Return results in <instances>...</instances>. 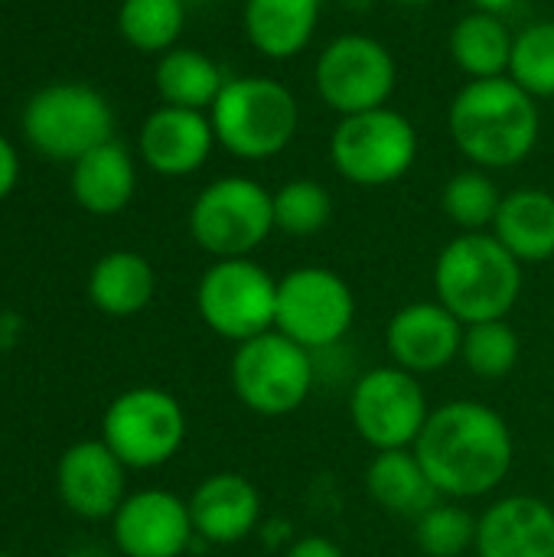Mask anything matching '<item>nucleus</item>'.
I'll return each mask as SVG.
<instances>
[{
    "label": "nucleus",
    "mask_w": 554,
    "mask_h": 557,
    "mask_svg": "<svg viewBox=\"0 0 554 557\" xmlns=\"http://www.w3.org/2000/svg\"><path fill=\"white\" fill-rule=\"evenodd\" d=\"M411 450L434 490L454 503L496 493L516 463L509 421L496 408L470 398H454L434 408Z\"/></svg>",
    "instance_id": "obj_1"
},
{
    "label": "nucleus",
    "mask_w": 554,
    "mask_h": 557,
    "mask_svg": "<svg viewBox=\"0 0 554 557\" xmlns=\"http://www.w3.org/2000/svg\"><path fill=\"white\" fill-rule=\"evenodd\" d=\"M447 127L470 166L509 170L532 157L542 114L526 88L500 75L467 82L447 108Z\"/></svg>",
    "instance_id": "obj_2"
},
{
    "label": "nucleus",
    "mask_w": 554,
    "mask_h": 557,
    "mask_svg": "<svg viewBox=\"0 0 554 557\" xmlns=\"http://www.w3.org/2000/svg\"><path fill=\"white\" fill-rule=\"evenodd\" d=\"M522 268L493 232H460L434 261V300L464 326L506 320L522 297Z\"/></svg>",
    "instance_id": "obj_3"
},
{
    "label": "nucleus",
    "mask_w": 554,
    "mask_h": 557,
    "mask_svg": "<svg viewBox=\"0 0 554 557\" xmlns=\"http://www.w3.org/2000/svg\"><path fill=\"white\" fill-rule=\"evenodd\" d=\"M216 144L238 160H271L291 147L300 127V104L294 91L268 75L225 78L209 108Z\"/></svg>",
    "instance_id": "obj_4"
},
{
    "label": "nucleus",
    "mask_w": 554,
    "mask_h": 557,
    "mask_svg": "<svg viewBox=\"0 0 554 557\" xmlns=\"http://www.w3.org/2000/svg\"><path fill=\"white\" fill-rule=\"evenodd\" d=\"M235 398L261 418H284L307 405L317 388V356L291 336L268 330L238 343L229 362Z\"/></svg>",
    "instance_id": "obj_5"
},
{
    "label": "nucleus",
    "mask_w": 554,
    "mask_h": 557,
    "mask_svg": "<svg viewBox=\"0 0 554 557\" xmlns=\"http://www.w3.org/2000/svg\"><path fill=\"white\" fill-rule=\"evenodd\" d=\"M418 131L392 104L340 117L330 134L333 170L362 189H382L408 176L418 160Z\"/></svg>",
    "instance_id": "obj_6"
},
{
    "label": "nucleus",
    "mask_w": 554,
    "mask_h": 557,
    "mask_svg": "<svg viewBox=\"0 0 554 557\" xmlns=\"http://www.w3.org/2000/svg\"><path fill=\"white\" fill-rule=\"evenodd\" d=\"M111 131L114 111L91 85H46L23 108V134L29 147L56 163H75L88 150L108 144Z\"/></svg>",
    "instance_id": "obj_7"
},
{
    "label": "nucleus",
    "mask_w": 554,
    "mask_h": 557,
    "mask_svg": "<svg viewBox=\"0 0 554 557\" xmlns=\"http://www.w3.org/2000/svg\"><path fill=\"white\" fill-rule=\"evenodd\" d=\"M271 232V189H264L251 176L212 180L189 206V235L216 261L251 258Z\"/></svg>",
    "instance_id": "obj_8"
},
{
    "label": "nucleus",
    "mask_w": 554,
    "mask_h": 557,
    "mask_svg": "<svg viewBox=\"0 0 554 557\" xmlns=\"http://www.w3.org/2000/svg\"><path fill=\"white\" fill-rule=\"evenodd\" d=\"M199 320L229 343H248L278 320V277L255 258H219L196 284Z\"/></svg>",
    "instance_id": "obj_9"
},
{
    "label": "nucleus",
    "mask_w": 554,
    "mask_h": 557,
    "mask_svg": "<svg viewBox=\"0 0 554 557\" xmlns=\"http://www.w3.org/2000/svg\"><path fill=\"white\" fill-rule=\"evenodd\" d=\"M186 411L176 395L140 385L121 392L101 418V441L127 470H157L186 444Z\"/></svg>",
    "instance_id": "obj_10"
},
{
    "label": "nucleus",
    "mask_w": 554,
    "mask_h": 557,
    "mask_svg": "<svg viewBox=\"0 0 554 557\" xmlns=\"http://www.w3.org/2000/svg\"><path fill=\"white\" fill-rule=\"evenodd\" d=\"M428 392L418 375L398 366H376L353 382L349 421L366 447L411 450L431 418Z\"/></svg>",
    "instance_id": "obj_11"
},
{
    "label": "nucleus",
    "mask_w": 554,
    "mask_h": 557,
    "mask_svg": "<svg viewBox=\"0 0 554 557\" xmlns=\"http://www.w3.org/2000/svg\"><path fill=\"white\" fill-rule=\"evenodd\" d=\"M356 323V294L343 274L307 264L278 277L274 330L317 352L336 349Z\"/></svg>",
    "instance_id": "obj_12"
},
{
    "label": "nucleus",
    "mask_w": 554,
    "mask_h": 557,
    "mask_svg": "<svg viewBox=\"0 0 554 557\" xmlns=\"http://www.w3.org/2000/svg\"><path fill=\"white\" fill-rule=\"evenodd\" d=\"M313 82L323 104L340 117H349L389 104L398 85V65L376 36L343 33L320 49Z\"/></svg>",
    "instance_id": "obj_13"
},
{
    "label": "nucleus",
    "mask_w": 554,
    "mask_h": 557,
    "mask_svg": "<svg viewBox=\"0 0 554 557\" xmlns=\"http://www.w3.org/2000/svg\"><path fill=\"white\" fill-rule=\"evenodd\" d=\"M111 539L121 557H183L202 545L189 503L170 490L127 493L111 519Z\"/></svg>",
    "instance_id": "obj_14"
},
{
    "label": "nucleus",
    "mask_w": 554,
    "mask_h": 557,
    "mask_svg": "<svg viewBox=\"0 0 554 557\" xmlns=\"http://www.w3.org/2000/svg\"><path fill=\"white\" fill-rule=\"evenodd\" d=\"M464 323L438 300H418L402 307L385 326L389 362L424 379L444 372L460 359Z\"/></svg>",
    "instance_id": "obj_15"
},
{
    "label": "nucleus",
    "mask_w": 554,
    "mask_h": 557,
    "mask_svg": "<svg viewBox=\"0 0 554 557\" xmlns=\"http://www.w3.org/2000/svg\"><path fill=\"white\" fill-rule=\"evenodd\" d=\"M56 493L62 506L85 522L114 519L127 499V467L101 437L78 441L65 447L56 463Z\"/></svg>",
    "instance_id": "obj_16"
},
{
    "label": "nucleus",
    "mask_w": 554,
    "mask_h": 557,
    "mask_svg": "<svg viewBox=\"0 0 554 557\" xmlns=\"http://www.w3.org/2000/svg\"><path fill=\"white\" fill-rule=\"evenodd\" d=\"M186 503H189L196 539L202 545L229 548L251 539L261 529V516H264L261 493L242 473L225 470L206 476Z\"/></svg>",
    "instance_id": "obj_17"
},
{
    "label": "nucleus",
    "mask_w": 554,
    "mask_h": 557,
    "mask_svg": "<svg viewBox=\"0 0 554 557\" xmlns=\"http://www.w3.org/2000/svg\"><path fill=\"white\" fill-rule=\"evenodd\" d=\"M477 557H554V509L539 496H503L477 516Z\"/></svg>",
    "instance_id": "obj_18"
},
{
    "label": "nucleus",
    "mask_w": 554,
    "mask_h": 557,
    "mask_svg": "<svg viewBox=\"0 0 554 557\" xmlns=\"http://www.w3.org/2000/svg\"><path fill=\"white\" fill-rule=\"evenodd\" d=\"M140 157L144 163L160 176H189L196 173L212 147L216 131L209 121V111H189L160 104L140 127Z\"/></svg>",
    "instance_id": "obj_19"
},
{
    "label": "nucleus",
    "mask_w": 554,
    "mask_h": 557,
    "mask_svg": "<svg viewBox=\"0 0 554 557\" xmlns=\"http://www.w3.org/2000/svg\"><path fill=\"white\" fill-rule=\"evenodd\" d=\"M245 36L271 62L300 55L317 33L320 0H245Z\"/></svg>",
    "instance_id": "obj_20"
},
{
    "label": "nucleus",
    "mask_w": 554,
    "mask_h": 557,
    "mask_svg": "<svg viewBox=\"0 0 554 557\" xmlns=\"http://www.w3.org/2000/svg\"><path fill=\"white\" fill-rule=\"evenodd\" d=\"M134 157L114 137L72 163V196L91 215H118L134 199Z\"/></svg>",
    "instance_id": "obj_21"
},
{
    "label": "nucleus",
    "mask_w": 554,
    "mask_h": 557,
    "mask_svg": "<svg viewBox=\"0 0 554 557\" xmlns=\"http://www.w3.org/2000/svg\"><path fill=\"white\" fill-rule=\"evenodd\" d=\"M366 493L369 499L398 519H421L444 496L434 490L415 450H382L366 467Z\"/></svg>",
    "instance_id": "obj_22"
},
{
    "label": "nucleus",
    "mask_w": 554,
    "mask_h": 557,
    "mask_svg": "<svg viewBox=\"0 0 554 557\" xmlns=\"http://www.w3.org/2000/svg\"><path fill=\"white\" fill-rule=\"evenodd\" d=\"M519 264L554 258V196L545 189H513L503 196L490 228Z\"/></svg>",
    "instance_id": "obj_23"
},
{
    "label": "nucleus",
    "mask_w": 554,
    "mask_h": 557,
    "mask_svg": "<svg viewBox=\"0 0 554 557\" xmlns=\"http://www.w3.org/2000/svg\"><path fill=\"white\" fill-rule=\"evenodd\" d=\"M157 294L153 264L137 251H108L88 274V300L108 317H134Z\"/></svg>",
    "instance_id": "obj_24"
},
{
    "label": "nucleus",
    "mask_w": 554,
    "mask_h": 557,
    "mask_svg": "<svg viewBox=\"0 0 554 557\" xmlns=\"http://www.w3.org/2000/svg\"><path fill=\"white\" fill-rule=\"evenodd\" d=\"M513 42H516V33H509L503 16L470 10L454 23L447 49H451L454 65L467 75V82H477V78L509 75Z\"/></svg>",
    "instance_id": "obj_25"
},
{
    "label": "nucleus",
    "mask_w": 554,
    "mask_h": 557,
    "mask_svg": "<svg viewBox=\"0 0 554 557\" xmlns=\"http://www.w3.org/2000/svg\"><path fill=\"white\" fill-rule=\"evenodd\" d=\"M153 85H157V95L163 98V104L209 111L225 85V75H222L219 62L209 59L206 52L173 46L170 52L160 55Z\"/></svg>",
    "instance_id": "obj_26"
},
{
    "label": "nucleus",
    "mask_w": 554,
    "mask_h": 557,
    "mask_svg": "<svg viewBox=\"0 0 554 557\" xmlns=\"http://www.w3.org/2000/svg\"><path fill=\"white\" fill-rule=\"evenodd\" d=\"M506 193H500L490 170L470 166L454 173L441 189V209L460 232H490Z\"/></svg>",
    "instance_id": "obj_27"
},
{
    "label": "nucleus",
    "mask_w": 554,
    "mask_h": 557,
    "mask_svg": "<svg viewBox=\"0 0 554 557\" xmlns=\"http://www.w3.org/2000/svg\"><path fill=\"white\" fill-rule=\"evenodd\" d=\"M522 359V339L506 320L473 323L464 326L460 343V362L467 372H473L480 382H503L516 372Z\"/></svg>",
    "instance_id": "obj_28"
},
{
    "label": "nucleus",
    "mask_w": 554,
    "mask_h": 557,
    "mask_svg": "<svg viewBox=\"0 0 554 557\" xmlns=\"http://www.w3.org/2000/svg\"><path fill=\"white\" fill-rule=\"evenodd\" d=\"M183 0H121L118 29L137 52H170L183 33Z\"/></svg>",
    "instance_id": "obj_29"
},
{
    "label": "nucleus",
    "mask_w": 554,
    "mask_h": 557,
    "mask_svg": "<svg viewBox=\"0 0 554 557\" xmlns=\"http://www.w3.org/2000/svg\"><path fill=\"white\" fill-rule=\"evenodd\" d=\"M271 209H274V232H284L291 238H310L330 225L333 196L323 183L300 176L271 193Z\"/></svg>",
    "instance_id": "obj_30"
},
{
    "label": "nucleus",
    "mask_w": 554,
    "mask_h": 557,
    "mask_svg": "<svg viewBox=\"0 0 554 557\" xmlns=\"http://www.w3.org/2000/svg\"><path fill=\"white\" fill-rule=\"evenodd\" d=\"M415 545L424 557L470 555L477 545V516L454 499H441L415 519Z\"/></svg>",
    "instance_id": "obj_31"
},
{
    "label": "nucleus",
    "mask_w": 554,
    "mask_h": 557,
    "mask_svg": "<svg viewBox=\"0 0 554 557\" xmlns=\"http://www.w3.org/2000/svg\"><path fill=\"white\" fill-rule=\"evenodd\" d=\"M509 78L535 101L554 98V20H535L516 33Z\"/></svg>",
    "instance_id": "obj_32"
},
{
    "label": "nucleus",
    "mask_w": 554,
    "mask_h": 557,
    "mask_svg": "<svg viewBox=\"0 0 554 557\" xmlns=\"http://www.w3.org/2000/svg\"><path fill=\"white\" fill-rule=\"evenodd\" d=\"M284 557H346L343 548L327 539V535H304V539H294L287 548H284Z\"/></svg>",
    "instance_id": "obj_33"
},
{
    "label": "nucleus",
    "mask_w": 554,
    "mask_h": 557,
    "mask_svg": "<svg viewBox=\"0 0 554 557\" xmlns=\"http://www.w3.org/2000/svg\"><path fill=\"white\" fill-rule=\"evenodd\" d=\"M16 180H20V157L13 144L0 134V202L13 193Z\"/></svg>",
    "instance_id": "obj_34"
},
{
    "label": "nucleus",
    "mask_w": 554,
    "mask_h": 557,
    "mask_svg": "<svg viewBox=\"0 0 554 557\" xmlns=\"http://www.w3.org/2000/svg\"><path fill=\"white\" fill-rule=\"evenodd\" d=\"M23 320L16 313H0V352H7L20 339Z\"/></svg>",
    "instance_id": "obj_35"
},
{
    "label": "nucleus",
    "mask_w": 554,
    "mask_h": 557,
    "mask_svg": "<svg viewBox=\"0 0 554 557\" xmlns=\"http://www.w3.org/2000/svg\"><path fill=\"white\" fill-rule=\"evenodd\" d=\"M470 10H480V13H493V16H506L509 10L519 7V0H467Z\"/></svg>",
    "instance_id": "obj_36"
},
{
    "label": "nucleus",
    "mask_w": 554,
    "mask_h": 557,
    "mask_svg": "<svg viewBox=\"0 0 554 557\" xmlns=\"http://www.w3.org/2000/svg\"><path fill=\"white\" fill-rule=\"evenodd\" d=\"M69 557H111L108 552H101V548H78V552H72Z\"/></svg>",
    "instance_id": "obj_37"
},
{
    "label": "nucleus",
    "mask_w": 554,
    "mask_h": 557,
    "mask_svg": "<svg viewBox=\"0 0 554 557\" xmlns=\"http://www.w3.org/2000/svg\"><path fill=\"white\" fill-rule=\"evenodd\" d=\"M398 7H408V10H418V7H428L431 0H395Z\"/></svg>",
    "instance_id": "obj_38"
},
{
    "label": "nucleus",
    "mask_w": 554,
    "mask_h": 557,
    "mask_svg": "<svg viewBox=\"0 0 554 557\" xmlns=\"http://www.w3.org/2000/svg\"><path fill=\"white\" fill-rule=\"evenodd\" d=\"M0 557H16V555H10V552H0Z\"/></svg>",
    "instance_id": "obj_39"
}]
</instances>
